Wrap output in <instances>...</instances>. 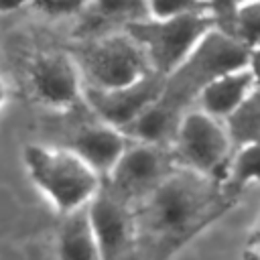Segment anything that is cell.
<instances>
[{
	"mask_svg": "<svg viewBox=\"0 0 260 260\" xmlns=\"http://www.w3.org/2000/svg\"><path fill=\"white\" fill-rule=\"evenodd\" d=\"M219 177L177 165L134 207L136 244L148 256H169L219 219L238 201Z\"/></svg>",
	"mask_w": 260,
	"mask_h": 260,
	"instance_id": "1",
	"label": "cell"
},
{
	"mask_svg": "<svg viewBox=\"0 0 260 260\" xmlns=\"http://www.w3.org/2000/svg\"><path fill=\"white\" fill-rule=\"evenodd\" d=\"M22 160L37 191L61 215L85 207L102 187V177L69 146L28 144Z\"/></svg>",
	"mask_w": 260,
	"mask_h": 260,
	"instance_id": "2",
	"label": "cell"
},
{
	"mask_svg": "<svg viewBox=\"0 0 260 260\" xmlns=\"http://www.w3.org/2000/svg\"><path fill=\"white\" fill-rule=\"evenodd\" d=\"M250 49L244 47L236 37L211 28L193 47V51L165 75V85L158 102L171 110L185 114L195 102L199 91L217 75L248 65Z\"/></svg>",
	"mask_w": 260,
	"mask_h": 260,
	"instance_id": "3",
	"label": "cell"
},
{
	"mask_svg": "<svg viewBox=\"0 0 260 260\" xmlns=\"http://www.w3.org/2000/svg\"><path fill=\"white\" fill-rule=\"evenodd\" d=\"M67 51L79 69L83 87H120L152 71L142 47L124 28L81 37Z\"/></svg>",
	"mask_w": 260,
	"mask_h": 260,
	"instance_id": "4",
	"label": "cell"
},
{
	"mask_svg": "<svg viewBox=\"0 0 260 260\" xmlns=\"http://www.w3.org/2000/svg\"><path fill=\"white\" fill-rule=\"evenodd\" d=\"M213 26L209 10H195L175 16H146L130 22L124 30L142 47L150 69L169 75Z\"/></svg>",
	"mask_w": 260,
	"mask_h": 260,
	"instance_id": "5",
	"label": "cell"
},
{
	"mask_svg": "<svg viewBox=\"0 0 260 260\" xmlns=\"http://www.w3.org/2000/svg\"><path fill=\"white\" fill-rule=\"evenodd\" d=\"M232 148L223 120L203 112L201 108H189L181 116L171 140L177 165L219 179L225 175Z\"/></svg>",
	"mask_w": 260,
	"mask_h": 260,
	"instance_id": "6",
	"label": "cell"
},
{
	"mask_svg": "<svg viewBox=\"0 0 260 260\" xmlns=\"http://www.w3.org/2000/svg\"><path fill=\"white\" fill-rule=\"evenodd\" d=\"M175 167L177 160L171 150V144L132 140L122 152V156L116 160L112 171L102 179V183L134 205Z\"/></svg>",
	"mask_w": 260,
	"mask_h": 260,
	"instance_id": "7",
	"label": "cell"
},
{
	"mask_svg": "<svg viewBox=\"0 0 260 260\" xmlns=\"http://www.w3.org/2000/svg\"><path fill=\"white\" fill-rule=\"evenodd\" d=\"M162 85L165 75L150 71L144 77L120 87H83V102L98 120L124 130L160 95Z\"/></svg>",
	"mask_w": 260,
	"mask_h": 260,
	"instance_id": "8",
	"label": "cell"
},
{
	"mask_svg": "<svg viewBox=\"0 0 260 260\" xmlns=\"http://www.w3.org/2000/svg\"><path fill=\"white\" fill-rule=\"evenodd\" d=\"M32 95L47 108L69 110L83 100V81L67 49L43 51L28 67Z\"/></svg>",
	"mask_w": 260,
	"mask_h": 260,
	"instance_id": "9",
	"label": "cell"
},
{
	"mask_svg": "<svg viewBox=\"0 0 260 260\" xmlns=\"http://www.w3.org/2000/svg\"><path fill=\"white\" fill-rule=\"evenodd\" d=\"M85 209L98 240L100 258L112 260L134 250L136 225L132 203H128L102 183L98 193L87 201Z\"/></svg>",
	"mask_w": 260,
	"mask_h": 260,
	"instance_id": "10",
	"label": "cell"
},
{
	"mask_svg": "<svg viewBox=\"0 0 260 260\" xmlns=\"http://www.w3.org/2000/svg\"><path fill=\"white\" fill-rule=\"evenodd\" d=\"M130 142L132 138L122 128L95 118V122L79 126L67 146L104 179Z\"/></svg>",
	"mask_w": 260,
	"mask_h": 260,
	"instance_id": "11",
	"label": "cell"
},
{
	"mask_svg": "<svg viewBox=\"0 0 260 260\" xmlns=\"http://www.w3.org/2000/svg\"><path fill=\"white\" fill-rule=\"evenodd\" d=\"M256 87L254 75L248 65L232 69L211 79L197 95V108L223 120L230 116Z\"/></svg>",
	"mask_w": 260,
	"mask_h": 260,
	"instance_id": "12",
	"label": "cell"
},
{
	"mask_svg": "<svg viewBox=\"0 0 260 260\" xmlns=\"http://www.w3.org/2000/svg\"><path fill=\"white\" fill-rule=\"evenodd\" d=\"M81 37L122 30L150 16L146 0H87L81 10Z\"/></svg>",
	"mask_w": 260,
	"mask_h": 260,
	"instance_id": "13",
	"label": "cell"
},
{
	"mask_svg": "<svg viewBox=\"0 0 260 260\" xmlns=\"http://www.w3.org/2000/svg\"><path fill=\"white\" fill-rule=\"evenodd\" d=\"M57 256L67 260H98L100 248L85 207L65 213L57 232Z\"/></svg>",
	"mask_w": 260,
	"mask_h": 260,
	"instance_id": "14",
	"label": "cell"
},
{
	"mask_svg": "<svg viewBox=\"0 0 260 260\" xmlns=\"http://www.w3.org/2000/svg\"><path fill=\"white\" fill-rule=\"evenodd\" d=\"M181 116L183 114L171 110L169 106H165L156 98L132 124H128L124 128V132L132 140L154 142V144H171Z\"/></svg>",
	"mask_w": 260,
	"mask_h": 260,
	"instance_id": "15",
	"label": "cell"
},
{
	"mask_svg": "<svg viewBox=\"0 0 260 260\" xmlns=\"http://www.w3.org/2000/svg\"><path fill=\"white\" fill-rule=\"evenodd\" d=\"M232 146H244L260 142V100L252 91L230 116L223 118Z\"/></svg>",
	"mask_w": 260,
	"mask_h": 260,
	"instance_id": "16",
	"label": "cell"
},
{
	"mask_svg": "<svg viewBox=\"0 0 260 260\" xmlns=\"http://www.w3.org/2000/svg\"><path fill=\"white\" fill-rule=\"evenodd\" d=\"M223 181L238 193L250 183H260V142L238 146L232 152Z\"/></svg>",
	"mask_w": 260,
	"mask_h": 260,
	"instance_id": "17",
	"label": "cell"
},
{
	"mask_svg": "<svg viewBox=\"0 0 260 260\" xmlns=\"http://www.w3.org/2000/svg\"><path fill=\"white\" fill-rule=\"evenodd\" d=\"M232 37L250 51L260 47V0H246L238 6Z\"/></svg>",
	"mask_w": 260,
	"mask_h": 260,
	"instance_id": "18",
	"label": "cell"
},
{
	"mask_svg": "<svg viewBox=\"0 0 260 260\" xmlns=\"http://www.w3.org/2000/svg\"><path fill=\"white\" fill-rule=\"evenodd\" d=\"M150 16H175L183 12L209 10L207 0H146Z\"/></svg>",
	"mask_w": 260,
	"mask_h": 260,
	"instance_id": "19",
	"label": "cell"
},
{
	"mask_svg": "<svg viewBox=\"0 0 260 260\" xmlns=\"http://www.w3.org/2000/svg\"><path fill=\"white\" fill-rule=\"evenodd\" d=\"M240 4H242V0H207V8H209L215 28L232 35L236 12H238Z\"/></svg>",
	"mask_w": 260,
	"mask_h": 260,
	"instance_id": "20",
	"label": "cell"
},
{
	"mask_svg": "<svg viewBox=\"0 0 260 260\" xmlns=\"http://www.w3.org/2000/svg\"><path fill=\"white\" fill-rule=\"evenodd\" d=\"M32 4L49 16H75L81 14L87 0H32Z\"/></svg>",
	"mask_w": 260,
	"mask_h": 260,
	"instance_id": "21",
	"label": "cell"
},
{
	"mask_svg": "<svg viewBox=\"0 0 260 260\" xmlns=\"http://www.w3.org/2000/svg\"><path fill=\"white\" fill-rule=\"evenodd\" d=\"M244 256L250 258H260V217L254 221V225L250 228L246 242H244Z\"/></svg>",
	"mask_w": 260,
	"mask_h": 260,
	"instance_id": "22",
	"label": "cell"
},
{
	"mask_svg": "<svg viewBox=\"0 0 260 260\" xmlns=\"http://www.w3.org/2000/svg\"><path fill=\"white\" fill-rule=\"evenodd\" d=\"M248 67H250V71H252V75H254L256 85H260V47L250 51V57H248Z\"/></svg>",
	"mask_w": 260,
	"mask_h": 260,
	"instance_id": "23",
	"label": "cell"
},
{
	"mask_svg": "<svg viewBox=\"0 0 260 260\" xmlns=\"http://www.w3.org/2000/svg\"><path fill=\"white\" fill-rule=\"evenodd\" d=\"M30 2L32 0H0V12H14Z\"/></svg>",
	"mask_w": 260,
	"mask_h": 260,
	"instance_id": "24",
	"label": "cell"
},
{
	"mask_svg": "<svg viewBox=\"0 0 260 260\" xmlns=\"http://www.w3.org/2000/svg\"><path fill=\"white\" fill-rule=\"evenodd\" d=\"M4 100H6V85H4L2 79H0V106L4 104Z\"/></svg>",
	"mask_w": 260,
	"mask_h": 260,
	"instance_id": "25",
	"label": "cell"
},
{
	"mask_svg": "<svg viewBox=\"0 0 260 260\" xmlns=\"http://www.w3.org/2000/svg\"><path fill=\"white\" fill-rule=\"evenodd\" d=\"M254 93H256V98L260 100V85H256V87H254Z\"/></svg>",
	"mask_w": 260,
	"mask_h": 260,
	"instance_id": "26",
	"label": "cell"
},
{
	"mask_svg": "<svg viewBox=\"0 0 260 260\" xmlns=\"http://www.w3.org/2000/svg\"><path fill=\"white\" fill-rule=\"evenodd\" d=\"M242 2H246V0H242Z\"/></svg>",
	"mask_w": 260,
	"mask_h": 260,
	"instance_id": "27",
	"label": "cell"
}]
</instances>
